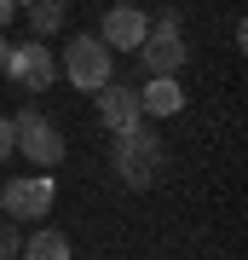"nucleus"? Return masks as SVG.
Here are the masks:
<instances>
[{"instance_id":"nucleus-17","label":"nucleus","mask_w":248,"mask_h":260,"mask_svg":"<svg viewBox=\"0 0 248 260\" xmlns=\"http://www.w3.org/2000/svg\"><path fill=\"white\" fill-rule=\"evenodd\" d=\"M12 6H35V0H12Z\"/></svg>"},{"instance_id":"nucleus-16","label":"nucleus","mask_w":248,"mask_h":260,"mask_svg":"<svg viewBox=\"0 0 248 260\" xmlns=\"http://www.w3.org/2000/svg\"><path fill=\"white\" fill-rule=\"evenodd\" d=\"M110 6H138V0H110Z\"/></svg>"},{"instance_id":"nucleus-3","label":"nucleus","mask_w":248,"mask_h":260,"mask_svg":"<svg viewBox=\"0 0 248 260\" xmlns=\"http://www.w3.org/2000/svg\"><path fill=\"white\" fill-rule=\"evenodd\" d=\"M185 58H191V41L179 29V12H162L138 41V64H145V75H179Z\"/></svg>"},{"instance_id":"nucleus-8","label":"nucleus","mask_w":248,"mask_h":260,"mask_svg":"<svg viewBox=\"0 0 248 260\" xmlns=\"http://www.w3.org/2000/svg\"><path fill=\"white\" fill-rule=\"evenodd\" d=\"M92 99H98V121H104L110 133L138 127V121H145V110H138V87H127V81H121V87H116V81H104Z\"/></svg>"},{"instance_id":"nucleus-4","label":"nucleus","mask_w":248,"mask_h":260,"mask_svg":"<svg viewBox=\"0 0 248 260\" xmlns=\"http://www.w3.org/2000/svg\"><path fill=\"white\" fill-rule=\"evenodd\" d=\"M58 203V185L46 174H18L0 185V214H6L12 225H29V220H46Z\"/></svg>"},{"instance_id":"nucleus-11","label":"nucleus","mask_w":248,"mask_h":260,"mask_svg":"<svg viewBox=\"0 0 248 260\" xmlns=\"http://www.w3.org/2000/svg\"><path fill=\"white\" fill-rule=\"evenodd\" d=\"M29 29L35 35H58L64 29V0H35L29 6Z\"/></svg>"},{"instance_id":"nucleus-10","label":"nucleus","mask_w":248,"mask_h":260,"mask_svg":"<svg viewBox=\"0 0 248 260\" xmlns=\"http://www.w3.org/2000/svg\"><path fill=\"white\" fill-rule=\"evenodd\" d=\"M18 260H69V237L52 232V225H41L29 243H18Z\"/></svg>"},{"instance_id":"nucleus-13","label":"nucleus","mask_w":248,"mask_h":260,"mask_svg":"<svg viewBox=\"0 0 248 260\" xmlns=\"http://www.w3.org/2000/svg\"><path fill=\"white\" fill-rule=\"evenodd\" d=\"M18 156V139H12V116H0V162Z\"/></svg>"},{"instance_id":"nucleus-2","label":"nucleus","mask_w":248,"mask_h":260,"mask_svg":"<svg viewBox=\"0 0 248 260\" xmlns=\"http://www.w3.org/2000/svg\"><path fill=\"white\" fill-rule=\"evenodd\" d=\"M58 75H69L75 93H98L104 81H116V52L98 35H75L64 47V58H58Z\"/></svg>"},{"instance_id":"nucleus-5","label":"nucleus","mask_w":248,"mask_h":260,"mask_svg":"<svg viewBox=\"0 0 248 260\" xmlns=\"http://www.w3.org/2000/svg\"><path fill=\"white\" fill-rule=\"evenodd\" d=\"M12 139H18V150L41 168V174L64 162V133H58V121L41 116V110H18L12 116Z\"/></svg>"},{"instance_id":"nucleus-7","label":"nucleus","mask_w":248,"mask_h":260,"mask_svg":"<svg viewBox=\"0 0 248 260\" xmlns=\"http://www.w3.org/2000/svg\"><path fill=\"white\" fill-rule=\"evenodd\" d=\"M145 29H150V18H145L138 6H110V12H104V23H98V41H104L110 52H138Z\"/></svg>"},{"instance_id":"nucleus-15","label":"nucleus","mask_w":248,"mask_h":260,"mask_svg":"<svg viewBox=\"0 0 248 260\" xmlns=\"http://www.w3.org/2000/svg\"><path fill=\"white\" fill-rule=\"evenodd\" d=\"M6 52H12V41H6V35H0V70H6Z\"/></svg>"},{"instance_id":"nucleus-6","label":"nucleus","mask_w":248,"mask_h":260,"mask_svg":"<svg viewBox=\"0 0 248 260\" xmlns=\"http://www.w3.org/2000/svg\"><path fill=\"white\" fill-rule=\"evenodd\" d=\"M0 75H12V87H23V93H41V87L58 81V52L46 41H18L6 52V70Z\"/></svg>"},{"instance_id":"nucleus-9","label":"nucleus","mask_w":248,"mask_h":260,"mask_svg":"<svg viewBox=\"0 0 248 260\" xmlns=\"http://www.w3.org/2000/svg\"><path fill=\"white\" fill-rule=\"evenodd\" d=\"M138 110L156 116V121L179 116V110H185V87H179V75H145V87H138Z\"/></svg>"},{"instance_id":"nucleus-14","label":"nucleus","mask_w":248,"mask_h":260,"mask_svg":"<svg viewBox=\"0 0 248 260\" xmlns=\"http://www.w3.org/2000/svg\"><path fill=\"white\" fill-rule=\"evenodd\" d=\"M12 12H18V6H12V0H0V35H6V23H12Z\"/></svg>"},{"instance_id":"nucleus-1","label":"nucleus","mask_w":248,"mask_h":260,"mask_svg":"<svg viewBox=\"0 0 248 260\" xmlns=\"http://www.w3.org/2000/svg\"><path fill=\"white\" fill-rule=\"evenodd\" d=\"M110 156H116V179L127 191H150L162 179V162H167V150H162V139L138 121V127H121L116 133V145H110Z\"/></svg>"},{"instance_id":"nucleus-12","label":"nucleus","mask_w":248,"mask_h":260,"mask_svg":"<svg viewBox=\"0 0 248 260\" xmlns=\"http://www.w3.org/2000/svg\"><path fill=\"white\" fill-rule=\"evenodd\" d=\"M18 243H23V237H18V225L0 214V260H18Z\"/></svg>"}]
</instances>
